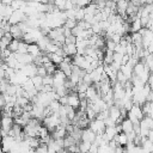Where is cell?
<instances>
[{"mask_svg": "<svg viewBox=\"0 0 153 153\" xmlns=\"http://www.w3.org/2000/svg\"><path fill=\"white\" fill-rule=\"evenodd\" d=\"M59 69H61L69 78L72 75V73H73V63L72 62H67V61L63 60V62H61L59 65Z\"/></svg>", "mask_w": 153, "mask_h": 153, "instance_id": "cell-9", "label": "cell"}, {"mask_svg": "<svg viewBox=\"0 0 153 153\" xmlns=\"http://www.w3.org/2000/svg\"><path fill=\"white\" fill-rule=\"evenodd\" d=\"M67 97H68V105L72 106V108H74L75 110H79V108H80V97H79V93L75 92V91H73V92H69L67 94Z\"/></svg>", "mask_w": 153, "mask_h": 153, "instance_id": "cell-5", "label": "cell"}, {"mask_svg": "<svg viewBox=\"0 0 153 153\" xmlns=\"http://www.w3.org/2000/svg\"><path fill=\"white\" fill-rule=\"evenodd\" d=\"M53 76H54V84H53L54 88L65 86V82H66V80L68 79V76H67L61 69H59V68H57V71L55 72V74H54Z\"/></svg>", "mask_w": 153, "mask_h": 153, "instance_id": "cell-2", "label": "cell"}, {"mask_svg": "<svg viewBox=\"0 0 153 153\" xmlns=\"http://www.w3.org/2000/svg\"><path fill=\"white\" fill-rule=\"evenodd\" d=\"M48 106H50V109L53 110V112H59V110L61 108V103L59 100H53Z\"/></svg>", "mask_w": 153, "mask_h": 153, "instance_id": "cell-32", "label": "cell"}, {"mask_svg": "<svg viewBox=\"0 0 153 153\" xmlns=\"http://www.w3.org/2000/svg\"><path fill=\"white\" fill-rule=\"evenodd\" d=\"M50 42H51V39H50L49 36H43L42 38H39V39L37 41V44L39 45V48H41L42 51H45V49H47V47H48V44H49Z\"/></svg>", "mask_w": 153, "mask_h": 153, "instance_id": "cell-18", "label": "cell"}, {"mask_svg": "<svg viewBox=\"0 0 153 153\" xmlns=\"http://www.w3.org/2000/svg\"><path fill=\"white\" fill-rule=\"evenodd\" d=\"M123 56H124V54H121V53H114V62H117V63H121V65H122Z\"/></svg>", "mask_w": 153, "mask_h": 153, "instance_id": "cell-37", "label": "cell"}, {"mask_svg": "<svg viewBox=\"0 0 153 153\" xmlns=\"http://www.w3.org/2000/svg\"><path fill=\"white\" fill-rule=\"evenodd\" d=\"M66 56H74L78 54V47L75 43H71V44H63L62 45Z\"/></svg>", "mask_w": 153, "mask_h": 153, "instance_id": "cell-10", "label": "cell"}, {"mask_svg": "<svg viewBox=\"0 0 153 153\" xmlns=\"http://www.w3.org/2000/svg\"><path fill=\"white\" fill-rule=\"evenodd\" d=\"M129 111H130V112H133V114H134V115H135L140 121L145 117V114H143V111H142V106H141V105H139V104H134Z\"/></svg>", "mask_w": 153, "mask_h": 153, "instance_id": "cell-17", "label": "cell"}, {"mask_svg": "<svg viewBox=\"0 0 153 153\" xmlns=\"http://www.w3.org/2000/svg\"><path fill=\"white\" fill-rule=\"evenodd\" d=\"M130 1L129 0H117L116 2V11L120 16H122L123 18L128 19V16H127V8L129 6Z\"/></svg>", "mask_w": 153, "mask_h": 153, "instance_id": "cell-4", "label": "cell"}, {"mask_svg": "<svg viewBox=\"0 0 153 153\" xmlns=\"http://www.w3.org/2000/svg\"><path fill=\"white\" fill-rule=\"evenodd\" d=\"M88 84H86L85 81H80L78 85H76V92L78 93H86V91H87V88H88Z\"/></svg>", "mask_w": 153, "mask_h": 153, "instance_id": "cell-26", "label": "cell"}, {"mask_svg": "<svg viewBox=\"0 0 153 153\" xmlns=\"http://www.w3.org/2000/svg\"><path fill=\"white\" fill-rule=\"evenodd\" d=\"M37 75H39V76H45V75H48L47 68H45L43 65L37 66Z\"/></svg>", "mask_w": 153, "mask_h": 153, "instance_id": "cell-34", "label": "cell"}, {"mask_svg": "<svg viewBox=\"0 0 153 153\" xmlns=\"http://www.w3.org/2000/svg\"><path fill=\"white\" fill-rule=\"evenodd\" d=\"M78 25V20L76 19H67L66 20V23H65V27H67V29H73V27H75Z\"/></svg>", "mask_w": 153, "mask_h": 153, "instance_id": "cell-30", "label": "cell"}, {"mask_svg": "<svg viewBox=\"0 0 153 153\" xmlns=\"http://www.w3.org/2000/svg\"><path fill=\"white\" fill-rule=\"evenodd\" d=\"M53 4L60 10V11H65V5H66V0H53Z\"/></svg>", "mask_w": 153, "mask_h": 153, "instance_id": "cell-33", "label": "cell"}, {"mask_svg": "<svg viewBox=\"0 0 153 153\" xmlns=\"http://www.w3.org/2000/svg\"><path fill=\"white\" fill-rule=\"evenodd\" d=\"M43 66L47 68V72H48V74H50V75H54V74H55V72L57 71L56 65H55V63H53V62L45 63V65H43Z\"/></svg>", "mask_w": 153, "mask_h": 153, "instance_id": "cell-27", "label": "cell"}, {"mask_svg": "<svg viewBox=\"0 0 153 153\" xmlns=\"http://www.w3.org/2000/svg\"><path fill=\"white\" fill-rule=\"evenodd\" d=\"M2 153H7V152H4V151H2Z\"/></svg>", "mask_w": 153, "mask_h": 153, "instance_id": "cell-42", "label": "cell"}, {"mask_svg": "<svg viewBox=\"0 0 153 153\" xmlns=\"http://www.w3.org/2000/svg\"><path fill=\"white\" fill-rule=\"evenodd\" d=\"M105 47H106V49L115 51V48H116V43H115V42H114L111 38H108V39H106V44H105Z\"/></svg>", "mask_w": 153, "mask_h": 153, "instance_id": "cell-36", "label": "cell"}, {"mask_svg": "<svg viewBox=\"0 0 153 153\" xmlns=\"http://www.w3.org/2000/svg\"><path fill=\"white\" fill-rule=\"evenodd\" d=\"M19 43H20V39H16L13 38L8 45V49L12 51V53H17L18 51V48H19Z\"/></svg>", "mask_w": 153, "mask_h": 153, "instance_id": "cell-25", "label": "cell"}, {"mask_svg": "<svg viewBox=\"0 0 153 153\" xmlns=\"http://www.w3.org/2000/svg\"><path fill=\"white\" fill-rule=\"evenodd\" d=\"M147 49H148V51H149L151 54H153V41L149 43V45H148V48H147Z\"/></svg>", "mask_w": 153, "mask_h": 153, "instance_id": "cell-40", "label": "cell"}, {"mask_svg": "<svg viewBox=\"0 0 153 153\" xmlns=\"http://www.w3.org/2000/svg\"><path fill=\"white\" fill-rule=\"evenodd\" d=\"M146 63L145 62H142V61H139L135 66H134V74L136 75V76H139L140 74H142L143 73V71L146 69Z\"/></svg>", "mask_w": 153, "mask_h": 153, "instance_id": "cell-19", "label": "cell"}, {"mask_svg": "<svg viewBox=\"0 0 153 153\" xmlns=\"http://www.w3.org/2000/svg\"><path fill=\"white\" fill-rule=\"evenodd\" d=\"M90 128L96 133V134H103L105 131V128H106V124H105V121L103 120H92L90 122Z\"/></svg>", "mask_w": 153, "mask_h": 153, "instance_id": "cell-3", "label": "cell"}, {"mask_svg": "<svg viewBox=\"0 0 153 153\" xmlns=\"http://www.w3.org/2000/svg\"><path fill=\"white\" fill-rule=\"evenodd\" d=\"M128 80H129V79H128V78L122 73V71L120 69V71L117 72V81H118V82H121V84L124 86V84H126Z\"/></svg>", "mask_w": 153, "mask_h": 153, "instance_id": "cell-31", "label": "cell"}, {"mask_svg": "<svg viewBox=\"0 0 153 153\" xmlns=\"http://www.w3.org/2000/svg\"><path fill=\"white\" fill-rule=\"evenodd\" d=\"M151 153H153V152H151Z\"/></svg>", "mask_w": 153, "mask_h": 153, "instance_id": "cell-43", "label": "cell"}, {"mask_svg": "<svg viewBox=\"0 0 153 153\" xmlns=\"http://www.w3.org/2000/svg\"><path fill=\"white\" fill-rule=\"evenodd\" d=\"M27 53H29L31 56H33V57L42 55V50H41V48H39V45H38L37 43H31V44H29Z\"/></svg>", "mask_w": 153, "mask_h": 153, "instance_id": "cell-14", "label": "cell"}, {"mask_svg": "<svg viewBox=\"0 0 153 153\" xmlns=\"http://www.w3.org/2000/svg\"><path fill=\"white\" fill-rule=\"evenodd\" d=\"M85 8H82V7H75V19L78 20V22H80V20H84V18H85Z\"/></svg>", "mask_w": 153, "mask_h": 153, "instance_id": "cell-24", "label": "cell"}, {"mask_svg": "<svg viewBox=\"0 0 153 153\" xmlns=\"http://www.w3.org/2000/svg\"><path fill=\"white\" fill-rule=\"evenodd\" d=\"M127 117H128V118H129V120H130V121H131L134 124H139V123H140V120H139V118H137V117H136V116H135L133 112H130V111H128Z\"/></svg>", "mask_w": 153, "mask_h": 153, "instance_id": "cell-38", "label": "cell"}, {"mask_svg": "<svg viewBox=\"0 0 153 153\" xmlns=\"http://www.w3.org/2000/svg\"><path fill=\"white\" fill-rule=\"evenodd\" d=\"M97 137V134L88 127L86 129H82V134H81V141H90V142H94Z\"/></svg>", "mask_w": 153, "mask_h": 153, "instance_id": "cell-6", "label": "cell"}, {"mask_svg": "<svg viewBox=\"0 0 153 153\" xmlns=\"http://www.w3.org/2000/svg\"><path fill=\"white\" fill-rule=\"evenodd\" d=\"M22 72L29 76V78H32L35 75H37V66L35 63H29V65H25L22 69Z\"/></svg>", "mask_w": 153, "mask_h": 153, "instance_id": "cell-8", "label": "cell"}, {"mask_svg": "<svg viewBox=\"0 0 153 153\" xmlns=\"http://www.w3.org/2000/svg\"><path fill=\"white\" fill-rule=\"evenodd\" d=\"M49 56H50L51 62L55 63L56 66H59V65H60L61 62H63V60H65V56H61V55H59V54H56V53H51V54H49Z\"/></svg>", "mask_w": 153, "mask_h": 153, "instance_id": "cell-22", "label": "cell"}, {"mask_svg": "<svg viewBox=\"0 0 153 153\" xmlns=\"http://www.w3.org/2000/svg\"><path fill=\"white\" fill-rule=\"evenodd\" d=\"M54 84V76L48 74L45 76H43V85H53Z\"/></svg>", "mask_w": 153, "mask_h": 153, "instance_id": "cell-35", "label": "cell"}, {"mask_svg": "<svg viewBox=\"0 0 153 153\" xmlns=\"http://www.w3.org/2000/svg\"><path fill=\"white\" fill-rule=\"evenodd\" d=\"M27 49H29V43H26V42H24V41H20L19 48H18V51H17V53H19V54H25V53H27Z\"/></svg>", "mask_w": 153, "mask_h": 153, "instance_id": "cell-29", "label": "cell"}, {"mask_svg": "<svg viewBox=\"0 0 153 153\" xmlns=\"http://www.w3.org/2000/svg\"><path fill=\"white\" fill-rule=\"evenodd\" d=\"M142 23H141V18L140 17H135L133 19V22L130 23V32H139L142 29Z\"/></svg>", "mask_w": 153, "mask_h": 153, "instance_id": "cell-13", "label": "cell"}, {"mask_svg": "<svg viewBox=\"0 0 153 153\" xmlns=\"http://www.w3.org/2000/svg\"><path fill=\"white\" fill-rule=\"evenodd\" d=\"M121 126H122V131H124L126 134H128V133H130V131L134 130V123L128 117L123 120V122L121 123Z\"/></svg>", "mask_w": 153, "mask_h": 153, "instance_id": "cell-15", "label": "cell"}, {"mask_svg": "<svg viewBox=\"0 0 153 153\" xmlns=\"http://www.w3.org/2000/svg\"><path fill=\"white\" fill-rule=\"evenodd\" d=\"M133 4H135V5H137V6H141V4H140V1L141 0H130Z\"/></svg>", "mask_w": 153, "mask_h": 153, "instance_id": "cell-41", "label": "cell"}, {"mask_svg": "<svg viewBox=\"0 0 153 153\" xmlns=\"http://www.w3.org/2000/svg\"><path fill=\"white\" fill-rule=\"evenodd\" d=\"M22 86H23V88H24L26 92H30V91H32V90L36 88V87H35V84H33V81H32L31 78H27V79L24 81V84H23Z\"/></svg>", "mask_w": 153, "mask_h": 153, "instance_id": "cell-23", "label": "cell"}, {"mask_svg": "<svg viewBox=\"0 0 153 153\" xmlns=\"http://www.w3.org/2000/svg\"><path fill=\"white\" fill-rule=\"evenodd\" d=\"M91 147H92V142H90V141H80L79 142L80 153H88Z\"/></svg>", "mask_w": 153, "mask_h": 153, "instance_id": "cell-21", "label": "cell"}, {"mask_svg": "<svg viewBox=\"0 0 153 153\" xmlns=\"http://www.w3.org/2000/svg\"><path fill=\"white\" fill-rule=\"evenodd\" d=\"M104 133L108 135V137H109L110 140H114V137H115V136L118 134V131H117V129H116V126H110V127H106Z\"/></svg>", "mask_w": 153, "mask_h": 153, "instance_id": "cell-20", "label": "cell"}, {"mask_svg": "<svg viewBox=\"0 0 153 153\" xmlns=\"http://www.w3.org/2000/svg\"><path fill=\"white\" fill-rule=\"evenodd\" d=\"M121 71H122V73H123L128 79H131V76H133V74H134V67H133L131 65H129V63L122 65V66H121Z\"/></svg>", "mask_w": 153, "mask_h": 153, "instance_id": "cell-16", "label": "cell"}, {"mask_svg": "<svg viewBox=\"0 0 153 153\" xmlns=\"http://www.w3.org/2000/svg\"><path fill=\"white\" fill-rule=\"evenodd\" d=\"M13 12H14V8H13L11 5L1 4V6H0V16H1V18L8 20V18L12 16Z\"/></svg>", "mask_w": 153, "mask_h": 153, "instance_id": "cell-7", "label": "cell"}, {"mask_svg": "<svg viewBox=\"0 0 153 153\" xmlns=\"http://www.w3.org/2000/svg\"><path fill=\"white\" fill-rule=\"evenodd\" d=\"M114 140L120 145V146H123V147H126L128 143H129V140H128V135L124 133V131H121V133H118L115 137H114Z\"/></svg>", "mask_w": 153, "mask_h": 153, "instance_id": "cell-11", "label": "cell"}, {"mask_svg": "<svg viewBox=\"0 0 153 153\" xmlns=\"http://www.w3.org/2000/svg\"><path fill=\"white\" fill-rule=\"evenodd\" d=\"M71 43H76V36H74V35H71V36L66 37L65 44H71Z\"/></svg>", "mask_w": 153, "mask_h": 153, "instance_id": "cell-39", "label": "cell"}, {"mask_svg": "<svg viewBox=\"0 0 153 153\" xmlns=\"http://www.w3.org/2000/svg\"><path fill=\"white\" fill-rule=\"evenodd\" d=\"M27 18V16L24 13L23 10H14V12L12 13V16L8 18V23L11 25H17L22 22H25Z\"/></svg>", "mask_w": 153, "mask_h": 153, "instance_id": "cell-1", "label": "cell"}, {"mask_svg": "<svg viewBox=\"0 0 153 153\" xmlns=\"http://www.w3.org/2000/svg\"><path fill=\"white\" fill-rule=\"evenodd\" d=\"M10 32L12 33L13 38L23 41V37H24V32H23V30L20 29L19 24H17V25H12V26H11V31H10Z\"/></svg>", "mask_w": 153, "mask_h": 153, "instance_id": "cell-12", "label": "cell"}, {"mask_svg": "<svg viewBox=\"0 0 153 153\" xmlns=\"http://www.w3.org/2000/svg\"><path fill=\"white\" fill-rule=\"evenodd\" d=\"M86 115H87V117L90 118V121L97 118V112L93 110V108H92L90 104H88V106H87V109H86Z\"/></svg>", "mask_w": 153, "mask_h": 153, "instance_id": "cell-28", "label": "cell"}]
</instances>
